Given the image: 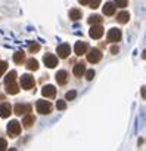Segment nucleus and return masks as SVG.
<instances>
[{
  "mask_svg": "<svg viewBox=\"0 0 146 151\" xmlns=\"http://www.w3.org/2000/svg\"><path fill=\"white\" fill-rule=\"evenodd\" d=\"M87 22H89L90 25H96V24H100V22H102V18H100L99 15H92V17L87 19Z\"/></svg>",
  "mask_w": 146,
  "mask_h": 151,
  "instance_id": "nucleus-21",
  "label": "nucleus"
},
{
  "mask_svg": "<svg viewBox=\"0 0 146 151\" xmlns=\"http://www.w3.org/2000/svg\"><path fill=\"white\" fill-rule=\"evenodd\" d=\"M27 68L31 70V71H36V70L38 68V62H37L36 59H30V61L27 62Z\"/></svg>",
  "mask_w": 146,
  "mask_h": 151,
  "instance_id": "nucleus-22",
  "label": "nucleus"
},
{
  "mask_svg": "<svg viewBox=\"0 0 146 151\" xmlns=\"http://www.w3.org/2000/svg\"><path fill=\"white\" fill-rule=\"evenodd\" d=\"M36 107H37V111H38L40 114H49V113L52 111V104L47 102V101H44V99L37 101Z\"/></svg>",
  "mask_w": 146,
  "mask_h": 151,
  "instance_id": "nucleus-2",
  "label": "nucleus"
},
{
  "mask_svg": "<svg viewBox=\"0 0 146 151\" xmlns=\"http://www.w3.org/2000/svg\"><path fill=\"white\" fill-rule=\"evenodd\" d=\"M6 92H8V93H11V95H16V93L19 92V88H18L15 83H11V85H8V86H6Z\"/></svg>",
  "mask_w": 146,
  "mask_h": 151,
  "instance_id": "nucleus-18",
  "label": "nucleus"
},
{
  "mask_svg": "<svg viewBox=\"0 0 146 151\" xmlns=\"http://www.w3.org/2000/svg\"><path fill=\"white\" fill-rule=\"evenodd\" d=\"M14 110H15V114L21 116V114H24V113L30 111V110H31V107H30V105H25V104H16Z\"/></svg>",
  "mask_w": 146,
  "mask_h": 151,
  "instance_id": "nucleus-14",
  "label": "nucleus"
},
{
  "mask_svg": "<svg viewBox=\"0 0 146 151\" xmlns=\"http://www.w3.org/2000/svg\"><path fill=\"white\" fill-rule=\"evenodd\" d=\"M56 108H58V110H61V111H62V110H65V108H66V102H65V101H62V99H59V101L56 102Z\"/></svg>",
  "mask_w": 146,
  "mask_h": 151,
  "instance_id": "nucleus-27",
  "label": "nucleus"
},
{
  "mask_svg": "<svg viewBox=\"0 0 146 151\" xmlns=\"http://www.w3.org/2000/svg\"><path fill=\"white\" fill-rule=\"evenodd\" d=\"M99 5H100V0H90V2H89V6L92 9H96Z\"/></svg>",
  "mask_w": 146,
  "mask_h": 151,
  "instance_id": "nucleus-28",
  "label": "nucleus"
},
{
  "mask_svg": "<svg viewBox=\"0 0 146 151\" xmlns=\"http://www.w3.org/2000/svg\"><path fill=\"white\" fill-rule=\"evenodd\" d=\"M43 62L46 64V67H49V68H55V67L58 65V58H56L55 55H52V53H47V55H44Z\"/></svg>",
  "mask_w": 146,
  "mask_h": 151,
  "instance_id": "nucleus-5",
  "label": "nucleus"
},
{
  "mask_svg": "<svg viewBox=\"0 0 146 151\" xmlns=\"http://www.w3.org/2000/svg\"><path fill=\"white\" fill-rule=\"evenodd\" d=\"M15 79H16V71H11V73H8V76L5 77V85L8 86V85L14 83Z\"/></svg>",
  "mask_w": 146,
  "mask_h": 151,
  "instance_id": "nucleus-17",
  "label": "nucleus"
},
{
  "mask_svg": "<svg viewBox=\"0 0 146 151\" xmlns=\"http://www.w3.org/2000/svg\"><path fill=\"white\" fill-rule=\"evenodd\" d=\"M74 50H75L77 55H83V53L87 50V43H84V42H77L75 46H74Z\"/></svg>",
  "mask_w": 146,
  "mask_h": 151,
  "instance_id": "nucleus-13",
  "label": "nucleus"
},
{
  "mask_svg": "<svg viewBox=\"0 0 146 151\" xmlns=\"http://www.w3.org/2000/svg\"><path fill=\"white\" fill-rule=\"evenodd\" d=\"M6 147H8L6 141H5L3 138H0V151H5V150H6Z\"/></svg>",
  "mask_w": 146,
  "mask_h": 151,
  "instance_id": "nucleus-30",
  "label": "nucleus"
},
{
  "mask_svg": "<svg viewBox=\"0 0 146 151\" xmlns=\"http://www.w3.org/2000/svg\"><path fill=\"white\" fill-rule=\"evenodd\" d=\"M108 40L112 42V43H117L121 40V31L118 28H111L109 33H108Z\"/></svg>",
  "mask_w": 146,
  "mask_h": 151,
  "instance_id": "nucleus-6",
  "label": "nucleus"
},
{
  "mask_svg": "<svg viewBox=\"0 0 146 151\" xmlns=\"http://www.w3.org/2000/svg\"><path fill=\"white\" fill-rule=\"evenodd\" d=\"M142 56H143V58L146 59V50H143V53H142Z\"/></svg>",
  "mask_w": 146,
  "mask_h": 151,
  "instance_id": "nucleus-36",
  "label": "nucleus"
},
{
  "mask_svg": "<svg viewBox=\"0 0 146 151\" xmlns=\"http://www.w3.org/2000/svg\"><path fill=\"white\" fill-rule=\"evenodd\" d=\"M41 93H43V96H46V98H53V96L56 95V88L52 86V85H46V86L41 89Z\"/></svg>",
  "mask_w": 146,
  "mask_h": 151,
  "instance_id": "nucleus-9",
  "label": "nucleus"
},
{
  "mask_svg": "<svg viewBox=\"0 0 146 151\" xmlns=\"http://www.w3.org/2000/svg\"><path fill=\"white\" fill-rule=\"evenodd\" d=\"M69 18L74 19V21H77V19L81 18V12H80L78 9H71V11H69Z\"/></svg>",
  "mask_w": 146,
  "mask_h": 151,
  "instance_id": "nucleus-20",
  "label": "nucleus"
},
{
  "mask_svg": "<svg viewBox=\"0 0 146 151\" xmlns=\"http://www.w3.org/2000/svg\"><path fill=\"white\" fill-rule=\"evenodd\" d=\"M22 123H24V126H25V127H31V126H33V123H34V116H31V114L25 116V117H24V120H22Z\"/></svg>",
  "mask_w": 146,
  "mask_h": 151,
  "instance_id": "nucleus-19",
  "label": "nucleus"
},
{
  "mask_svg": "<svg viewBox=\"0 0 146 151\" xmlns=\"http://www.w3.org/2000/svg\"><path fill=\"white\" fill-rule=\"evenodd\" d=\"M21 86L24 89H33V86H34V77H33V76H30V74L21 76Z\"/></svg>",
  "mask_w": 146,
  "mask_h": 151,
  "instance_id": "nucleus-3",
  "label": "nucleus"
},
{
  "mask_svg": "<svg viewBox=\"0 0 146 151\" xmlns=\"http://www.w3.org/2000/svg\"><path fill=\"white\" fill-rule=\"evenodd\" d=\"M8 70V62H5V61H0V77L3 76V73Z\"/></svg>",
  "mask_w": 146,
  "mask_h": 151,
  "instance_id": "nucleus-25",
  "label": "nucleus"
},
{
  "mask_svg": "<svg viewBox=\"0 0 146 151\" xmlns=\"http://www.w3.org/2000/svg\"><path fill=\"white\" fill-rule=\"evenodd\" d=\"M128 19H130V14L128 12H120L118 17H117V21L120 24H125V22H128Z\"/></svg>",
  "mask_w": 146,
  "mask_h": 151,
  "instance_id": "nucleus-16",
  "label": "nucleus"
},
{
  "mask_svg": "<svg viewBox=\"0 0 146 151\" xmlns=\"http://www.w3.org/2000/svg\"><path fill=\"white\" fill-rule=\"evenodd\" d=\"M140 120H142V122H143V123H145V122H146V117H145V113H143V110H142V111H140Z\"/></svg>",
  "mask_w": 146,
  "mask_h": 151,
  "instance_id": "nucleus-32",
  "label": "nucleus"
},
{
  "mask_svg": "<svg viewBox=\"0 0 146 151\" xmlns=\"http://www.w3.org/2000/svg\"><path fill=\"white\" fill-rule=\"evenodd\" d=\"M89 34H90V37H92V39H100V37L103 36V28H102V25H100V24L93 25V27L90 28Z\"/></svg>",
  "mask_w": 146,
  "mask_h": 151,
  "instance_id": "nucleus-4",
  "label": "nucleus"
},
{
  "mask_svg": "<svg viewBox=\"0 0 146 151\" xmlns=\"http://www.w3.org/2000/svg\"><path fill=\"white\" fill-rule=\"evenodd\" d=\"M78 2H80L81 5H89V2H90V0H78Z\"/></svg>",
  "mask_w": 146,
  "mask_h": 151,
  "instance_id": "nucleus-34",
  "label": "nucleus"
},
{
  "mask_svg": "<svg viewBox=\"0 0 146 151\" xmlns=\"http://www.w3.org/2000/svg\"><path fill=\"white\" fill-rule=\"evenodd\" d=\"M103 14L105 15H114L115 14V5L112 2H108L103 5Z\"/></svg>",
  "mask_w": 146,
  "mask_h": 151,
  "instance_id": "nucleus-15",
  "label": "nucleus"
},
{
  "mask_svg": "<svg viewBox=\"0 0 146 151\" xmlns=\"http://www.w3.org/2000/svg\"><path fill=\"white\" fill-rule=\"evenodd\" d=\"M8 133H9V136H18L19 133H21V124H19V122H16V120H11L9 123H8Z\"/></svg>",
  "mask_w": 146,
  "mask_h": 151,
  "instance_id": "nucleus-1",
  "label": "nucleus"
},
{
  "mask_svg": "<svg viewBox=\"0 0 146 151\" xmlns=\"http://www.w3.org/2000/svg\"><path fill=\"white\" fill-rule=\"evenodd\" d=\"M93 77H95V70H89L86 73V79L87 80H93Z\"/></svg>",
  "mask_w": 146,
  "mask_h": 151,
  "instance_id": "nucleus-29",
  "label": "nucleus"
},
{
  "mask_svg": "<svg viewBox=\"0 0 146 151\" xmlns=\"http://www.w3.org/2000/svg\"><path fill=\"white\" fill-rule=\"evenodd\" d=\"M58 56H61V58H68V55H69V52H71V47H69V45L68 43H62V45H59L58 46Z\"/></svg>",
  "mask_w": 146,
  "mask_h": 151,
  "instance_id": "nucleus-7",
  "label": "nucleus"
},
{
  "mask_svg": "<svg viewBox=\"0 0 146 151\" xmlns=\"http://www.w3.org/2000/svg\"><path fill=\"white\" fill-rule=\"evenodd\" d=\"M38 49H40V46H38V45H31V47H30V50H31V52H37Z\"/></svg>",
  "mask_w": 146,
  "mask_h": 151,
  "instance_id": "nucleus-31",
  "label": "nucleus"
},
{
  "mask_svg": "<svg viewBox=\"0 0 146 151\" xmlns=\"http://www.w3.org/2000/svg\"><path fill=\"white\" fill-rule=\"evenodd\" d=\"M75 96H77V92H75V91H69V92H66V95H65V99L71 101V99H74Z\"/></svg>",
  "mask_w": 146,
  "mask_h": 151,
  "instance_id": "nucleus-26",
  "label": "nucleus"
},
{
  "mask_svg": "<svg viewBox=\"0 0 146 151\" xmlns=\"http://www.w3.org/2000/svg\"><path fill=\"white\" fill-rule=\"evenodd\" d=\"M111 52H112V53H118V47H117V46L111 47Z\"/></svg>",
  "mask_w": 146,
  "mask_h": 151,
  "instance_id": "nucleus-33",
  "label": "nucleus"
},
{
  "mask_svg": "<svg viewBox=\"0 0 146 151\" xmlns=\"http://www.w3.org/2000/svg\"><path fill=\"white\" fill-rule=\"evenodd\" d=\"M84 74H86V65L81 64V62L75 64L74 65V76L75 77H81V76H84Z\"/></svg>",
  "mask_w": 146,
  "mask_h": 151,
  "instance_id": "nucleus-11",
  "label": "nucleus"
},
{
  "mask_svg": "<svg viewBox=\"0 0 146 151\" xmlns=\"http://www.w3.org/2000/svg\"><path fill=\"white\" fill-rule=\"evenodd\" d=\"M142 96L146 98V88H142Z\"/></svg>",
  "mask_w": 146,
  "mask_h": 151,
  "instance_id": "nucleus-35",
  "label": "nucleus"
},
{
  "mask_svg": "<svg viewBox=\"0 0 146 151\" xmlns=\"http://www.w3.org/2000/svg\"><path fill=\"white\" fill-rule=\"evenodd\" d=\"M11 113H12V107H11V104H2V105H0V117L6 119V117L11 116Z\"/></svg>",
  "mask_w": 146,
  "mask_h": 151,
  "instance_id": "nucleus-10",
  "label": "nucleus"
},
{
  "mask_svg": "<svg viewBox=\"0 0 146 151\" xmlns=\"http://www.w3.org/2000/svg\"><path fill=\"white\" fill-rule=\"evenodd\" d=\"M66 80H68V74H66L65 70H61V71L56 73V82H58L59 85H65Z\"/></svg>",
  "mask_w": 146,
  "mask_h": 151,
  "instance_id": "nucleus-12",
  "label": "nucleus"
},
{
  "mask_svg": "<svg viewBox=\"0 0 146 151\" xmlns=\"http://www.w3.org/2000/svg\"><path fill=\"white\" fill-rule=\"evenodd\" d=\"M114 5L120 6V8H125L128 5V2H127V0H114Z\"/></svg>",
  "mask_w": 146,
  "mask_h": 151,
  "instance_id": "nucleus-24",
  "label": "nucleus"
},
{
  "mask_svg": "<svg viewBox=\"0 0 146 151\" xmlns=\"http://www.w3.org/2000/svg\"><path fill=\"white\" fill-rule=\"evenodd\" d=\"M8 151H16V150H15V148H11V150H8Z\"/></svg>",
  "mask_w": 146,
  "mask_h": 151,
  "instance_id": "nucleus-37",
  "label": "nucleus"
},
{
  "mask_svg": "<svg viewBox=\"0 0 146 151\" xmlns=\"http://www.w3.org/2000/svg\"><path fill=\"white\" fill-rule=\"evenodd\" d=\"M100 58H102V53H100V50H98V49H92L89 53H87V61L89 62H99L100 61Z\"/></svg>",
  "mask_w": 146,
  "mask_h": 151,
  "instance_id": "nucleus-8",
  "label": "nucleus"
},
{
  "mask_svg": "<svg viewBox=\"0 0 146 151\" xmlns=\"http://www.w3.org/2000/svg\"><path fill=\"white\" fill-rule=\"evenodd\" d=\"M24 58H25L24 52H16V53L14 55V61H15L16 64H21V62L24 61Z\"/></svg>",
  "mask_w": 146,
  "mask_h": 151,
  "instance_id": "nucleus-23",
  "label": "nucleus"
}]
</instances>
